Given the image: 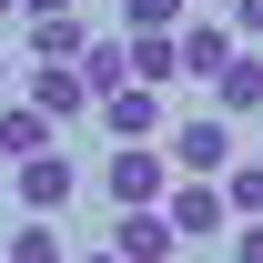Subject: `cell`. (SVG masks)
<instances>
[{
	"instance_id": "1",
	"label": "cell",
	"mask_w": 263,
	"mask_h": 263,
	"mask_svg": "<svg viewBox=\"0 0 263 263\" xmlns=\"http://www.w3.org/2000/svg\"><path fill=\"white\" fill-rule=\"evenodd\" d=\"M172 182H182V172H172L162 152H142V142H111V162H101V193H111V213H152Z\"/></svg>"
},
{
	"instance_id": "2",
	"label": "cell",
	"mask_w": 263,
	"mask_h": 263,
	"mask_svg": "<svg viewBox=\"0 0 263 263\" xmlns=\"http://www.w3.org/2000/svg\"><path fill=\"white\" fill-rule=\"evenodd\" d=\"M162 162L182 172V182H223L243 152H233V122H223V111H193V122H172V152H162Z\"/></svg>"
},
{
	"instance_id": "3",
	"label": "cell",
	"mask_w": 263,
	"mask_h": 263,
	"mask_svg": "<svg viewBox=\"0 0 263 263\" xmlns=\"http://www.w3.org/2000/svg\"><path fill=\"white\" fill-rule=\"evenodd\" d=\"M10 193H21V213H61L71 193H81V172H71V152H31V162H10Z\"/></svg>"
},
{
	"instance_id": "4",
	"label": "cell",
	"mask_w": 263,
	"mask_h": 263,
	"mask_svg": "<svg viewBox=\"0 0 263 263\" xmlns=\"http://www.w3.org/2000/svg\"><path fill=\"white\" fill-rule=\"evenodd\" d=\"M162 213H172V233H182V243H213V233H233L223 182H172V193H162Z\"/></svg>"
},
{
	"instance_id": "5",
	"label": "cell",
	"mask_w": 263,
	"mask_h": 263,
	"mask_svg": "<svg viewBox=\"0 0 263 263\" xmlns=\"http://www.w3.org/2000/svg\"><path fill=\"white\" fill-rule=\"evenodd\" d=\"M111 253H122V263H172V253H182V233H172L162 202H152V213H111Z\"/></svg>"
},
{
	"instance_id": "6",
	"label": "cell",
	"mask_w": 263,
	"mask_h": 263,
	"mask_svg": "<svg viewBox=\"0 0 263 263\" xmlns=\"http://www.w3.org/2000/svg\"><path fill=\"white\" fill-rule=\"evenodd\" d=\"M31 111H41V122H81V111H91L81 61H31Z\"/></svg>"
},
{
	"instance_id": "7",
	"label": "cell",
	"mask_w": 263,
	"mask_h": 263,
	"mask_svg": "<svg viewBox=\"0 0 263 263\" xmlns=\"http://www.w3.org/2000/svg\"><path fill=\"white\" fill-rule=\"evenodd\" d=\"M101 132H111V142H152V132H162V91H142V81H122V91L101 101Z\"/></svg>"
},
{
	"instance_id": "8",
	"label": "cell",
	"mask_w": 263,
	"mask_h": 263,
	"mask_svg": "<svg viewBox=\"0 0 263 263\" xmlns=\"http://www.w3.org/2000/svg\"><path fill=\"white\" fill-rule=\"evenodd\" d=\"M223 71H233V31H223V21H182V81L213 91Z\"/></svg>"
},
{
	"instance_id": "9",
	"label": "cell",
	"mask_w": 263,
	"mask_h": 263,
	"mask_svg": "<svg viewBox=\"0 0 263 263\" xmlns=\"http://www.w3.org/2000/svg\"><path fill=\"white\" fill-rule=\"evenodd\" d=\"M122 41H132V81H142V91L182 81V41H172V31H122Z\"/></svg>"
},
{
	"instance_id": "10",
	"label": "cell",
	"mask_w": 263,
	"mask_h": 263,
	"mask_svg": "<svg viewBox=\"0 0 263 263\" xmlns=\"http://www.w3.org/2000/svg\"><path fill=\"white\" fill-rule=\"evenodd\" d=\"M213 111H223V122H243V111H263V61H253V51H233V71L213 81Z\"/></svg>"
},
{
	"instance_id": "11",
	"label": "cell",
	"mask_w": 263,
	"mask_h": 263,
	"mask_svg": "<svg viewBox=\"0 0 263 263\" xmlns=\"http://www.w3.org/2000/svg\"><path fill=\"white\" fill-rule=\"evenodd\" d=\"M31 152H61V142H51V122H41L31 101H10L0 111V162H31Z\"/></svg>"
},
{
	"instance_id": "12",
	"label": "cell",
	"mask_w": 263,
	"mask_h": 263,
	"mask_svg": "<svg viewBox=\"0 0 263 263\" xmlns=\"http://www.w3.org/2000/svg\"><path fill=\"white\" fill-rule=\"evenodd\" d=\"M31 51H41V61H81V51H91V31H81L71 10H31Z\"/></svg>"
},
{
	"instance_id": "13",
	"label": "cell",
	"mask_w": 263,
	"mask_h": 263,
	"mask_svg": "<svg viewBox=\"0 0 263 263\" xmlns=\"http://www.w3.org/2000/svg\"><path fill=\"white\" fill-rule=\"evenodd\" d=\"M81 81H91V101H111L132 81V41H91V51H81Z\"/></svg>"
},
{
	"instance_id": "14",
	"label": "cell",
	"mask_w": 263,
	"mask_h": 263,
	"mask_svg": "<svg viewBox=\"0 0 263 263\" xmlns=\"http://www.w3.org/2000/svg\"><path fill=\"white\" fill-rule=\"evenodd\" d=\"M223 202H233V223H263V162H233L223 172Z\"/></svg>"
},
{
	"instance_id": "15",
	"label": "cell",
	"mask_w": 263,
	"mask_h": 263,
	"mask_svg": "<svg viewBox=\"0 0 263 263\" xmlns=\"http://www.w3.org/2000/svg\"><path fill=\"white\" fill-rule=\"evenodd\" d=\"M10 263H71V253H61V233H51V223L31 213V223L10 233Z\"/></svg>"
},
{
	"instance_id": "16",
	"label": "cell",
	"mask_w": 263,
	"mask_h": 263,
	"mask_svg": "<svg viewBox=\"0 0 263 263\" xmlns=\"http://www.w3.org/2000/svg\"><path fill=\"white\" fill-rule=\"evenodd\" d=\"M193 0H122V31H172Z\"/></svg>"
},
{
	"instance_id": "17",
	"label": "cell",
	"mask_w": 263,
	"mask_h": 263,
	"mask_svg": "<svg viewBox=\"0 0 263 263\" xmlns=\"http://www.w3.org/2000/svg\"><path fill=\"white\" fill-rule=\"evenodd\" d=\"M233 263H263V223H233Z\"/></svg>"
},
{
	"instance_id": "18",
	"label": "cell",
	"mask_w": 263,
	"mask_h": 263,
	"mask_svg": "<svg viewBox=\"0 0 263 263\" xmlns=\"http://www.w3.org/2000/svg\"><path fill=\"white\" fill-rule=\"evenodd\" d=\"M233 31H243V41H263V0H233Z\"/></svg>"
},
{
	"instance_id": "19",
	"label": "cell",
	"mask_w": 263,
	"mask_h": 263,
	"mask_svg": "<svg viewBox=\"0 0 263 263\" xmlns=\"http://www.w3.org/2000/svg\"><path fill=\"white\" fill-rule=\"evenodd\" d=\"M31 10H71V0H31ZM31 10H21V21H31Z\"/></svg>"
},
{
	"instance_id": "20",
	"label": "cell",
	"mask_w": 263,
	"mask_h": 263,
	"mask_svg": "<svg viewBox=\"0 0 263 263\" xmlns=\"http://www.w3.org/2000/svg\"><path fill=\"white\" fill-rule=\"evenodd\" d=\"M81 263H122V253H111V243H101V253H81Z\"/></svg>"
},
{
	"instance_id": "21",
	"label": "cell",
	"mask_w": 263,
	"mask_h": 263,
	"mask_svg": "<svg viewBox=\"0 0 263 263\" xmlns=\"http://www.w3.org/2000/svg\"><path fill=\"white\" fill-rule=\"evenodd\" d=\"M0 10H31V0H0Z\"/></svg>"
},
{
	"instance_id": "22",
	"label": "cell",
	"mask_w": 263,
	"mask_h": 263,
	"mask_svg": "<svg viewBox=\"0 0 263 263\" xmlns=\"http://www.w3.org/2000/svg\"><path fill=\"white\" fill-rule=\"evenodd\" d=\"M0 81H10V61H0Z\"/></svg>"
},
{
	"instance_id": "23",
	"label": "cell",
	"mask_w": 263,
	"mask_h": 263,
	"mask_svg": "<svg viewBox=\"0 0 263 263\" xmlns=\"http://www.w3.org/2000/svg\"><path fill=\"white\" fill-rule=\"evenodd\" d=\"M193 10H202V0H193Z\"/></svg>"
}]
</instances>
